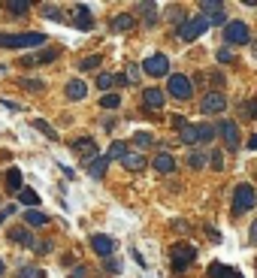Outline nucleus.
<instances>
[{
  "label": "nucleus",
  "mask_w": 257,
  "mask_h": 278,
  "mask_svg": "<svg viewBox=\"0 0 257 278\" xmlns=\"http://www.w3.org/2000/svg\"><path fill=\"white\" fill-rule=\"evenodd\" d=\"M112 85H115V76H112V73H100V76H97V88H103V91H109Z\"/></svg>",
  "instance_id": "58836bf2"
},
{
  "label": "nucleus",
  "mask_w": 257,
  "mask_h": 278,
  "mask_svg": "<svg viewBox=\"0 0 257 278\" xmlns=\"http://www.w3.org/2000/svg\"><path fill=\"white\" fill-rule=\"evenodd\" d=\"M209 79H212V85H215V88H218V85H224V76H221V73H212Z\"/></svg>",
  "instance_id": "09e8293b"
},
{
  "label": "nucleus",
  "mask_w": 257,
  "mask_h": 278,
  "mask_svg": "<svg viewBox=\"0 0 257 278\" xmlns=\"http://www.w3.org/2000/svg\"><path fill=\"white\" fill-rule=\"evenodd\" d=\"M206 160H209V167H212V170H224V154H221V151H212Z\"/></svg>",
  "instance_id": "ea45409f"
},
{
  "label": "nucleus",
  "mask_w": 257,
  "mask_h": 278,
  "mask_svg": "<svg viewBox=\"0 0 257 278\" xmlns=\"http://www.w3.org/2000/svg\"><path fill=\"white\" fill-rule=\"evenodd\" d=\"M100 106H103V109H118V106H121V97H118V94H103V97H100Z\"/></svg>",
  "instance_id": "e433bc0d"
},
{
  "label": "nucleus",
  "mask_w": 257,
  "mask_h": 278,
  "mask_svg": "<svg viewBox=\"0 0 257 278\" xmlns=\"http://www.w3.org/2000/svg\"><path fill=\"white\" fill-rule=\"evenodd\" d=\"M179 139H182L185 145H197V142H200V130H197V124H185V127L179 130Z\"/></svg>",
  "instance_id": "5701e85b"
},
{
  "label": "nucleus",
  "mask_w": 257,
  "mask_h": 278,
  "mask_svg": "<svg viewBox=\"0 0 257 278\" xmlns=\"http://www.w3.org/2000/svg\"><path fill=\"white\" fill-rule=\"evenodd\" d=\"M0 76H6V67H0Z\"/></svg>",
  "instance_id": "6e6d98bb"
},
{
  "label": "nucleus",
  "mask_w": 257,
  "mask_h": 278,
  "mask_svg": "<svg viewBox=\"0 0 257 278\" xmlns=\"http://www.w3.org/2000/svg\"><path fill=\"white\" fill-rule=\"evenodd\" d=\"M49 36L39 34V31H28V34H0V49H39L46 45Z\"/></svg>",
  "instance_id": "f257e3e1"
},
{
  "label": "nucleus",
  "mask_w": 257,
  "mask_h": 278,
  "mask_svg": "<svg viewBox=\"0 0 257 278\" xmlns=\"http://www.w3.org/2000/svg\"><path fill=\"white\" fill-rule=\"evenodd\" d=\"M185 164H188L191 170H203V167H206V154H203V151H197V148H191V151H188V157H185Z\"/></svg>",
  "instance_id": "bb28decb"
},
{
  "label": "nucleus",
  "mask_w": 257,
  "mask_h": 278,
  "mask_svg": "<svg viewBox=\"0 0 257 278\" xmlns=\"http://www.w3.org/2000/svg\"><path fill=\"white\" fill-rule=\"evenodd\" d=\"M218 64H233V49L230 45H221L218 49Z\"/></svg>",
  "instance_id": "a19ab883"
},
{
  "label": "nucleus",
  "mask_w": 257,
  "mask_h": 278,
  "mask_svg": "<svg viewBox=\"0 0 257 278\" xmlns=\"http://www.w3.org/2000/svg\"><path fill=\"white\" fill-rule=\"evenodd\" d=\"M124 154H127V145L124 142H112L109 151H106V160H121Z\"/></svg>",
  "instance_id": "c85d7f7f"
},
{
  "label": "nucleus",
  "mask_w": 257,
  "mask_h": 278,
  "mask_svg": "<svg viewBox=\"0 0 257 278\" xmlns=\"http://www.w3.org/2000/svg\"><path fill=\"white\" fill-rule=\"evenodd\" d=\"M22 188H25V184H22V170L12 167V170L6 173V191H9V194H18Z\"/></svg>",
  "instance_id": "412c9836"
},
{
  "label": "nucleus",
  "mask_w": 257,
  "mask_h": 278,
  "mask_svg": "<svg viewBox=\"0 0 257 278\" xmlns=\"http://www.w3.org/2000/svg\"><path fill=\"white\" fill-rule=\"evenodd\" d=\"M173 124H176V127H179V130H182V127H185V124H188V121H185V118H182V115H176V118H173Z\"/></svg>",
  "instance_id": "3c124183"
},
{
  "label": "nucleus",
  "mask_w": 257,
  "mask_h": 278,
  "mask_svg": "<svg viewBox=\"0 0 257 278\" xmlns=\"http://www.w3.org/2000/svg\"><path fill=\"white\" fill-rule=\"evenodd\" d=\"M106 167H109L106 154H97L94 160H88V175H91V178H103V175H106Z\"/></svg>",
  "instance_id": "aec40b11"
},
{
  "label": "nucleus",
  "mask_w": 257,
  "mask_h": 278,
  "mask_svg": "<svg viewBox=\"0 0 257 278\" xmlns=\"http://www.w3.org/2000/svg\"><path fill=\"white\" fill-rule=\"evenodd\" d=\"M3 272H6V266H3V260H0V275H3Z\"/></svg>",
  "instance_id": "5fc2aeb1"
},
{
  "label": "nucleus",
  "mask_w": 257,
  "mask_h": 278,
  "mask_svg": "<svg viewBox=\"0 0 257 278\" xmlns=\"http://www.w3.org/2000/svg\"><path fill=\"white\" fill-rule=\"evenodd\" d=\"M39 9H42V15H46V18H52V21H61V18H64L61 6H55V3H42Z\"/></svg>",
  "instance_id": "7c9ffc66"
},
{
  "label": "nucleus",
  "mask_w": 257,
  "mask_h": 278,
  "mask_svg": "<svg viewBox=\"0 0 257 278\" xmlns=\"http://www.w3.org/2000/svg\"><path fill=\"white\" fill-rule=\"evenodd\" d=\"M185 18H188V15H182V9H179V6H169V21H176V25H182Z\"/></svg>",
  "instance_id": "79ce46f5"
},
{
  "label": "nucleus",
  "mask_w": 257,
  "mask_h": 278,
  "mask_svg": "<svg viewBox=\"0 0 257 278\" xmlns=\"http://www.w3.org/2000/svg\"><path fill=\"white\" fill-rule=\"evenodd\" d=\"M133 142H136V148H148V145L155 142V136H152L148 130H139V133H133Z\"/></svg>",
  "instance_id": "f704fd0d"
},
{
  "label": "nucleus",
  "mask_w": 257,
  "mask_h": 278,
  "mask_svg": "<svg viewBox=\"0 0 257 278\" xmlns=\"http://www.w3.org/2000/svg\"><path fill=\"white\" fill-rule=\"evenodd\" d=\"M233 272H236V269H230V266H224V263H212V266L206 269V275L209 278H233Z\"/></svg>",
  "instance_id": "a878e982"
},
{
  "label": "nucleus",
  "mask_w": 257,
  "mask_h": 278,
  "mask_svg": "<svg viewBox=\"0 0 257 278\" xmlns=\"http://www.w3.org/2000/svg\"><path fill=\"white\" fill-rule=\"evenodd\" d=\"M248 115L257 121V100H251V103H248Z\"/></svg>",
  "instance_id": "8fccbe9b"
},
{
  "label": "nucleus",
  "mask_w": 257,
  "mask_h": 278,
  "mask_svg": "<svg viewBox=\"0 0 257 278\" xmlns=\"http://www.w3.org/2000/svg\"><path fill=\"white\" fill-rule=\"evenodd\" d=\"M215 136L224 139L227 148H239V127H236V121H230V118L218 121V127H215Z\"/></svg>",
  "instance_id": "1a4fd4ad"
},
{
  "label": "nucleus",
  "mask_w": 257,
  "mask_h": 278,
  "mask_svg": "<svg viewBox=\"0 0 257 278\" xmlns=\"http://www.w3.org/2000/svg\"><path fill=\"white\" fill-rule=\"evenodd\" d=\"M163 103H166V94L161 88H145L142 91V106L145 109H163Z\"/></svg>",
  "instance_id": "9b49d317"
},
{
  "label": "nucleus",
  "mask_w": 257,
  "mask_h": 278,
  "mask_svg": "<svg viewBox=\"0 0 257 278\" xmlns=\"http://www.w3.org/2000/svg\"><path fill=\"white\" fill-rule=\"evenodd\" d=\"M25 221H28L31 227H46V224H49V215L39 212V208H28V212H25Z\"/></svg>",
  "instance_id": "4be33fe9"
},
{
  "label": "nucleus",
  "mask_w": 257,
  "mask_h": 278,
  "mask_svg": "<svg viewBox=\"0 0 257 278\" xmlns=\"http://www.w3.org/2000/svg\"><path fill=\"white\" fill-rule=\"evenodd\" d=\"M142 73H148V76H155V79H161V76H169V58L166 55H152V58H145L142 61Z\"/></svg>",
  "instance_id": "0eeeda50"
},
{
  "label": "nucleus",
  "mask_w": 257,
  "mask_h": 278,
  "mask_svg": "<svg viewBox=\"0 0 257 278\" xmlns=\"http://www.w3.org/2000/svg\"><path fill=\"white\" fill-rule=\"evenodd\" d=\"M136 25V15H130V12H118L115 18H112V31L115 34H124V31H130Z\"/></svg>",
  "instance_id": "6ab92c4d"
},
{
  "label": "nucleus",
  "mask_w": 257,
  "mask_h": 278,
  "mask_svg": "<svg viewBox=\"0 0 257 278\" xmlns=\"http://www.w3.org/2000/svg\"><path fill=\"white\" fill-rule=\"evenodd\" d=\"M103 263H106L109 272H121V260H115V257H103Z\"/></svg>",
  "instance_id": "37998d69"
},
{
  "label": "nucleus",
  "mask_w": 257,
  "mask_h": 278,
  "mask_svg": "<svg viewBox=\"0 0 257 278\" xmlns=\"http://www.w3.org/2000/svg\"><path fill=\"white\" fill-rule=\"evenodd\" d=\"M227 109V97L221 91H209L203 100H200V112L203 115H218V112H224Z\"/></svg>",
  "instance_id": "6e6552de"
},
{
  "label": "nucleus",
  "mask_w": 257,
  "mask_h": 278,
  "mask_svg": "<svg viewBox=\"0 0 257 278\" xmlns=\"http://www.w3.org/2000/svg\"><path fill=\"white\" fill-rule=\"evenodd\" d=\"M248 148H251V151H257V133H251V136H248Z\"/></svg>",
  "instance_id": "603ef678"
},
{
  "label": "nucleus",
  "mask_w": 257,
  "mask_h": 278,
  "mask_svg": "<svg viewBox=\"0 0 257 278\" xmlns=\"http://www.w3.org/2000/svg\"><path fill=\"white\" fill-rule=\"evenodd\" d=\"M33 248H36L39 254H49V251H52V242H36Z\"/></svg>",
  "instance_id": "49530a36"
},
{
  "label": "nucleus",
  "mask_w": 257,
  "mask_h": 278,
  "mask_svg": "<svg viewBox=\"0 0 257 278\" xmlns=\"http://www.w3.org/2000/svg\"><path fill=\"white\" fill-rule=\"evenodd\" d=\"M169 97H176V100H191L194 97V88H191V79L188 76H182V73H169Z\"/></svg>",
  "instance_id": "423d86ee"
},
{
  "label": "nucleus",
  "mask_w": 257,
  "mask_h": 278,
  "mask_svg": "<svg viewBox=\"0 0 257 278\" xmlns=\"http://www.w3.org/2000/svg\"><path fill=\"white\" fill-rule=\"evenodd\" d=\"M136 12H142V15H145V25H155V21H158V15H155V12H158V6H155V3H139V6H136Z\"/></svg>",
  "instance_id": "cd10ccee"
},
{
  "label": "nucleus",
  "mask_w": 257,
  "mask_h": 278,
  "mask_svg": "<svg viewBox=\"0 0 257 278\" xmlns=\"http://www.w3.org/2000/svg\"><path fill=\"white\" fill-rule=\"evenodd\" d=\"M248 233H251V245H257V221L251 224V230H248Z\"/></svg>",
  "instance_id": "864d4df0"
},
{
  "label": "nucleus",
  "mask_w": 257,
  "mask_h": 278,
  "mask_svg": "<svg viewBox=\"0 0 257 278\" xmlns=\"http://www.w3.org/2000/svg\"><path fill=\"white\" fill-rule=\"evenodd\" d=\"M73 25H76L79 31H91V28H94L91 9H88V6H76V18H73Z\"/></svg>",
  "instance_id": "dca6fc26"
},
{
  "label": "nucleus",
  "mask_w": 257,
  "mask_h": 278,
  "mask_svg": "<svg viewBox=\"0 0 257 278\" xmlns=\"http://www.w3.org/2000/svg\"><path fill=\"white\" fill-rule=\"evenodd\" d=\"M58 58V52L55 49H46V52H39V55H33L31 61H33V67H39V64H52Z\"/></svg>",
  "instance_id": "2f4dec72"
},
{
  "label": "nucleus",
  "mask_w": 257,
  "mask_h": 278,
  "mask_svg": "<svg viewBox=\"0 0 257 278\" xmlns=\"http://www.w3.org/2000/svg\"><path fill=\"white\" fill-rule=\"evenodd\" d=\"M85 94H88V85L82 79H70L67 82V100H85Z\"/></svg>",
  "instance_id": "f3484780"
},
{
  "label": "nucleus",
  "mask_w": 257,
  "mask_h": 278,
  "mask_svg": "<svg viewBox=\"0 0 257 278\" xmlns=\"http://www.w3.org/2000/svg\"><path fill=\"white\" fill-rule=\"evenodd\" d=\"M3 218H6V215H0V224H3Z\"/></svg>",
  "instance_id": "13d9d810"
},
{
  "label": "nucleus",
  "mask_w": 257,
  "mask_h": 278,
  "mask_svg": "<svg viewBox=\"0 0 257 278\" xmlns=\"http://www.w3.org/2000/svg\"><path fill=\"white\" fill-rule=\"evenodd\" d=\"M251 42V31L245 21H227L224 25V45H245Z\"/></svg>",
  "instance_id": "39448f33"
},
{
  "label": "nucleus",
  "mask_w": 257,
  "mask_h": 278,
  "mask_svg": "<svg viewBox=\"0 0 257 278\" xmlns=\"http://www.w3.org/2000/svg\"><path fill=\"white\" fill-rule=\"evenodd\" d=\"M152 167H155L158 173L166 175V173H173V170H176V157H173L169 151H161V154H158V157L152 160Z\"/></svg>",
  "instance_id": "a211bd4d"
},
{
  "label": "nucleus",
  "mask_w": 257,
  "mask_h": 278,
  "mask_svg": "<svg viewBox=\"0 0 257 278\" xmlns=\"http://www.w3.org/2000/svg\"><path fill=\"white\" fill-rule=\"evenodd\" d=\"M200 130V142H212L215 139V124H197Z\"/></svg>",
  "instance_id": "c9c22d12"
},
{
  "label": "nucleus",
  "mask_w": 257,
  "mask_h": 278,
  "mask_svg": "<svg viewBox=\"0 0 257 278\" xmlns=\"http://www.w3.org/2000/svg\"><path fill=\"white\" fill-rule=\"evenodd\" d=\"M124 79H127V82H139V67H133V64H130V67H127V76H124Z\"/></svg>",
  "instance_id": "c03bdc74"
},
{
  "label": "nucleus",
  "mask_w": 257,
  "mask_h": 278,
  "mask_svg": "<svg viewBox=\"0 0 257 278\" xmlns=\"http://www.w3.org/2000/svg\"><path fill=\"white\" fill-rule=\"evenodd\" d=\"M18 85H22L25 91H42V88H46V82H42V79H22Z\"/></svg>",
  "instance_id": "4c0bfd02"
},
{
  "label": "nucleus",
  "mask_w": 257,
  "mask_h": 278,
  "mask_svg": "<svg viewBox=\"0 0 257 278\" xmlns=\"http://www.w3.org/2000/svg\"><path fill=\"white\" fill-rule=\"evenodd\" d=\"M0 103L6 106V109H12V112H18V109H22V106L15 103V100H6V97H3V100H0Z\"/></svg>",
  "instance_id": "de8ad7c7"
},
{
  "label": "nucleus",
  "mask_w": 257,
  "mask_h": 278,
  "mask_svg": "<svg viewBox=\"0 0 257 278\" xmlns=\"http://www.w3.org/2000/svg\"><path fill=\"white\" fill-rule=\"evenodd\" d=\"M200 12H206L203 18H206L209 25H227L224 3H218V0H203V3H200Z\"/></svg>",
  "instance_id": "9d476101"
},
{
  "label": "nucleus",
  "mask_w": 257,
  "mask_h": 278,
  "mask_svg": "<svg viewBox=\"0 0 257 278\" xmlns=\"http://www.w3.org/2000/svg\"><path fill=\"white\" fill-rule=\"evenodd\" d=\"M15 278H46V272H42L39 266H22V269L15 272Z\"/></svg>",
  "instance_id": "72a5a7b5"
},
{
  "label": "nucleus",
  "mask_w": 257,
  "mask_h": 278,
  "mask_svg": "<svg viewBox=\"0 0 257 278\" xmlns=\"http://www.w3.org/2000/svg\"><path fill=\"white\" fill-rule=\"evenodd\" d=\"M209 31V21L203 18V15H188L182 25H179V31H176V36L182 39V42H194L197 36H203Z\"/></svg>",
  "instance_id": "7ed1b4c3"
},
{
  "label": "nucleus",
  "mask_w": 257,
  "mask_h": 278,
  "mask_svg": "<svg viewBox=\"0 0 257 278\" xmlns=\"http://www.w3.org/2000/svg\"><path fill=\"white\" fill-rule=\"evenodd\" d=\"M100 64H103V61H100V55H88V58H82V61H79V70H82V73H91V70H97Z\"/></svg>",
  "instance_id": "473e14b6"
},
{
  "label": "nucleus",
  "mask_w": 257,
  "mask_h": 278,
  "mask_svg": "<svg viewBox=\"0 0 257 278\" xmlns=\"http://www.w3.org/2000/svg\"><path fill=\"white\" fill-rule=\"evenodd\" d=\"M9 242L25 245V248H33V245H36V239H33V233L28 230V227H12V230H9Z\"/></svg>",
  "instance_id": "4468645a"
},
{
  "label": "nucleus",
  "mask_w": 257,
  "mask_h": 278,
  "mask_svg": "<svg viewBox=\"0 0 257 278\" xmlns=\"http://www.w3.org/2000/svg\"><path fill=\"white\" fill-rule=\"evenodd\" d=\"M18 203H22V206L36 208V206H39V194L31 191V188H22V191H18Z\"/></svg>",
  "instance_id": "393cba45"
},
{
  "label": "nucleus",
  "mask_w": 257,
  "mask_h": 278,
  "mask_svg": "<svg viewBox=\"0 0 257 278\" xmlns=\"http://www.w3.org/2000/svg\"><path fill=\"white\" fill-rule=\"evenodd\" d=\"M91 248H94L100 257H112V251H115V242H112L109 236H103V233H94V236H91Z\"/></svg>",
  "instance_id": "ddd939ff"
},
{
  "label": "nucleus",
  "mask_w": 257,
  "mask_h": 278,
  "mask_svg": "<svg viewBox=\"0 0 257 278\" xmlns=\"http://www.w3.org/2000/svg\"><path fill=\"white\" fill-rule=\"evenodd\" d=\"M73 151H76V154H82L85 160H94V157H97V142L91 136L76 139V142H73Z\"/></svg>",
  "instance_id": "f8f14e48"
},
{
  "label": "nucleus",
  "mask_w": 257,
  "mask_h": 278,
  "mask_svg": "<svg viewBox=\"0 0 257 278\" xmlns=\"http://www.w3.org/2000/svg\"><path fill=\"white\" fill-rule=\"evenodd\" d=\"M31 124H33V130H39V133H42L46 139H52V142L58 139V130H55V127H52L49 121H42V118H33Z\"/></svg>",
  "instance_id": "b1692460"
},
{
  "label": "nucleus",
  "mask_w": 257,
  "mask_h": 278,
  "mask_svg": "<svg viewBox=\"0 0 257 278\" xmlns=\"http://www.w3.org/2000/svg\"><path fill=\"white\" fill-rule=\"evenodd\" d=\"M6 9L15 12V15H28V12H31V3H28V0H9Z\"/></svg>",
  "instance_id": "c756f323"
},
{
  "label": "nucleus",
  "mask_w": 257,
  "mask_h": 278,
  "mask_svg": "<svg viewBox=\"0 0 257 278\" xmlns=\"http://www.w3.org/2000/svg\"><path fill=\"white\" fill-rule=\"evenodd\" d=\"M70 278H88V266H76V269L70 272Z\"/></svg>",
  "instance_id": "a18cd8bd"
},
{
  "label": "nucleus",
  "mask_w": 257,
  "mask_h": 278,
  "mask_svg": "<svg viewBox=\"0 0 257 278\" xmlns=\"http://www.w3.org/2000/svg\"><path fill=\"white\" fill-rule=\"evenodd\" d=\"M194 260H197V248L188 242H179L169 248V263H173V269L176 272H185V269H191Z\"/></svg>",
  "instance_id": "f03ea898"
},
{
  "label": "nucleus",
  "mask_w": 257,
  "mask_h": 278,
  "mask_svg": "<svg viewBox=\"0 0 257 278\" xmlns=\"http://www.w3.org/2000/svg\"><path fill=\"white\" fill-rule=\"evenodd\" d=\"M233 278H242V272H233Z\"/></svg>",
  "instance_id": "4d7b16f0"
},
{
  "label": "nucleus",
  "mask_w": 257,
  "mask_h": 278,
  "mask_svg": "<svg viewBox=\"0 0 257 278\" xmlns=\"http://www.w3.org/2000/svg\"><path fill=\"white\" fill-rule=\"evenodd\" d=\"M257 206V194L251 184H236V191H233V212L236 215H242V212H251Z\"/></svg>",
  "instance_id": "20e7f679"
},
{
  "label": "nucleus",
  "mask_w": 257,
  "mask_h": 278,
  "mask_svg": "<svg viewBox=\"0 0 257 278\" xmlns=\"http://www.w3.org/2000/svg\"><path fill=\"white\" fill-rule=\"evenodd\" d=\"M121 167L130 170V173H139V170L145 167V154H142V151H127V154L121 157Z\"/></svg>",
  "instance_id": "2eb2a0df"
}]
</instances>
